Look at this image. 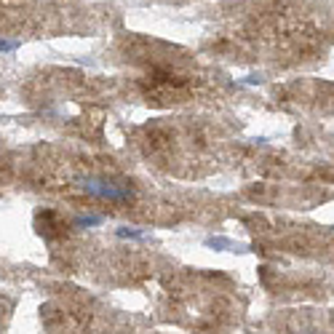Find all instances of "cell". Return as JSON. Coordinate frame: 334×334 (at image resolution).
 <instances>
[{
  "mask_svg": "<svg viewBox=\"0 0 334 334\" xmlns=\"http://www.w3.org/2000/svg\"><path fill=\"white\" fill-rule=\"evenodd\" d=\"M83 187H86V193L99 195V198H107V201H128L131 198V193L126 187H115L110 182H99V179H86Z\"/></svg>",
  "mask_w": 334,
  "mask_h": 334,
  "instance_id": "6da1fadb",
  "label": "cell"
},
{
  "mask_svg": "<svg viewBox=\"0 0 334 334\" xmlns=\"http://www.w3.org/2000/svg\"><path fill=\"white\" fill-rule=\"evenodd\" d=\"M209 246H217V249H227V246H233L227 238H209Z\"/></svg>",
  "mask_w": 334,
  "mask_h": 334,
  "instance_id": "5b68a950",
  "label": "cell"
},
{
  "mask_svg": "<svg viewBox=\"0 0 334 334\" xmlns=\"http://www.w3.org/2000/svg\"><path fill=\"white\" fill-rule=\"evenodd\" d=\"M16 48H19L16 41H3V38H0V54H11V51H16Z\"/></svg>",
  "mask_w": 334,
  "mask_h": 334,
  "instance_id": "3957f363",
  "label": "cell"
},
{
  "mask_svg": "<svg viewBox=\"0 0 334 334\" xmlns=\"http://www.w3.org/2000/svg\"><path fill=\"white\" fill-rule=\"evenodd\" d=\"M118 238H147V233L142 230H134V227H118Z\"/></svg>",
  "mask_w": 334,
  "mask_h": 334,
  "instance_id": "7a4b0ae2",
  "label": "cell"
},
{
  "mask_svg": "<svg viewBox=\"0 0 334 334\" xmlns=\"http://www.w3.org/2000/svg\"><path fill=\"white\" fill-rule=\"evenodd\" d=\"M102 217H78L75 219V225H81V227H91V225H99Z\"/></svg>",
  "mask_w": 334,
  "mask_h": 334,
  "instance_id": "277c9868",
  "label": "cell"
}]
</instances>
